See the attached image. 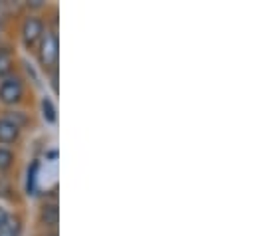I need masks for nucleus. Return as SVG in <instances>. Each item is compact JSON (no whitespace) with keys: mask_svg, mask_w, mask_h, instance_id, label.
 Listing matches in <instances>:
<instances>
[{"mask_svg":"<svg viewBox=\"0 0 256 236\" xmlns=\"http://www.w3.org/2000/svg\"><path fill=\"white\" fill-rule=\"evenodd\" d=\"M40 108H42V118H44L46 123L54 125L58 121V110H56V106H54V102L50 98H42Z\"/></svg>","mask_w":256,"mask_h":236,"instance_id":"0eeeda50","label":"nucleus"},{"mask_svg":"<svg viewBox=\"0 0 256 236\" xmlns=\"http://www.w3.org/2000/svg\"><path fill=\"white\" fill-rule=\"evenodd\" d=\"M12 62H14L12 52L6 46H0V80L12 74Z\"/></svg>","mask_w":256,"mask_h":236,"instance_id":"1a4fd4ad","label":"nucleus"},{"mask_svg":"<svg viewBox=\"0 0 256 236\" xmlns=\"http://www.w3.org/2000/svg\"><path fill=\"white\" fill-rule=\"evenodd\" d=\"M24 100V80L18 74H8L0 80V104L18 106Z\"/></svg>","mask_w":256,"mask_h":236,"instance_id":"f03ea898","label":"nucleus"},{"mask_svg":"<svg viewBox=\"0 0 256 236\" xmlns=\"http://www.w3.org/2000/svg\"><path fill=\"white\" fill-rule=\"evenodd\" d=\"M22 234V220L20 216L10 214L8 220L0 226V236H20Z\"/></svg>","mask_w":256,"mask_h":236,"instance_id":"423d86ee","label":"nucleus"},{"mask_svg":"<svg viewBox=\"0 0 256 236\" xmlns=\"http://www.w3.org/2000/svg\"><path fill=\"white\" fill-rule=\"evenodd\" d=\"M8 216H10V212H8L4 206H0V226H2V224L8 220Z\"/></svg>","mask_w":256,"mask_h":236,"instance_id":"f8f14e48","label":"nucleus"},{"mask_svg":"<svg viewBox=\"0 0 256 236\" xmlns=\"http://www.w3.org/2000/svg\"><path fill=\"white\" fill-rule=\"evenodd\" d=\"M0 38H2V24H0Z\"/></svg>","mask_w":256,"mask_h":236,"instance_id":"4468645a","label":"nucleus"},{"mask_svg":"<svg viewBox=\"0 0 256 236\" xmlns=\"http://www.w3.org/2000/svg\"><path fill=\"white\" fill-rule=\"evenodd\" d=\"M44 30H46V24H44V20L40 18V16H26L24 20H22V26H20V38H22V44L28 48V50H32V48H36L38 46V42H40V38H42V34H44Z\"/></svg>","mask_w":256,"mask_h":236,"instance_id":"7ed1b4c3","label":"nucleus"},{"mask_svg":"<svg viewBox=\"0 0 256 236\" xmlns=\"http://www.w3.org/2000/svg\"><path fill=\"white\" fill-rule=\"evenodd\" d=\"M22 129L6 118H0V145H12L20 139Z\"/></svg>","mask_w":256,"mask_h":236,"instance_id":"20e7f679","label":"nucleus"},{"mask_svg":"<svg viewBox=\"0 0 256 236\" xmlns=\"http://www.w3.org/2000/svg\"><path fill=\"white\" fill-rule=\"evenodd\" d=\"M60 220V210H58V202H44L40 208V222L46 228H56Z\"/></svg>","mask_w":256,"mask_h":236,"instance_id":"39448f33","label":"nucleus"},{"mask_svg":"<svg viewBox=\"0 0 256 236\" xmlns=\"http://www.w3.org/2000/svg\"><path fill=\"white\" fill-rule=\"evenodd\" d=\"M14 165V153L6 147H0V171H8Z\"/></svg>","mask_w":256,"mask_h":236,"instance_id":"9d476101","label":"nucleus"},{"mask_svg":"<svg viewBox=\"0 0 256 236\" xmlns=\"http://www.w3.org/2000/svg\"><path fill=\"white\" fill-rule=\"evenodd\" d=\"M4 118L8 119V121H12L14 125H18L20 129H22L24 125H28V116H26L24 112H8Z\"/></svg>","mask_w":256,"mask_h":236,"instance_id":"9b49d317","label":"nucleus"},{"mask_svg":"<svg viewBox=\"0 0 256 236\" xmlns=\"http://www.w3.org/2000/svg\"><path fill=\"white\" fill-rule=\"evenodd\" d=\"M38 171H40V161H32L28 171H26V192L34 194L36 190V180H38Z\"/></svg>","mask_w":256,"mask_h":236,"instance_id":"6e6552de","label":"nucleus"},{"mask_svg":"<svg viewBox=\"0 0 256 236\" xmlns=\"http://www.w3.org/2000/svg\"><path fill=\"white\" fill-rule=\"evenodd\" d=\"M58 34L56 30L46 28L38 42V60L44 72H58Z\"/></svg>","mask_w":256,"mask_h":236,"instance_id":"f257e3e1","label":"nucleus"},{"mask_svg":"<svg viewBox=\"0 0 256 236\" xmlns=\"http://www.w3.org/2000/svg\"><path fill=\"white\" fill-rule=\"evenodd\" d=\"M46 236H58V234H56V230H54V232H50V234H46Z\"/></svg>","mask_w":256,"mask_h":236,"instance_id":"ddd939ff","label":"nucleus"}]
</instances>
